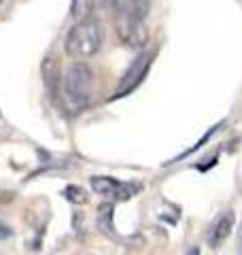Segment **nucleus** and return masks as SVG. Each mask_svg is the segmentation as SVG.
Wrapping results in <instances>:
<instances>
[{"label": "nucleus", "instance_id": "obj_1", "mask_svg": "<svg viewBox=\"0 0 242 255\" xmlns=\"http://www.w3.org/2000/svg\"><path fill=\"white\" fill-rule=\"evenodd\" d=\"M92 90H94V70L85 62H72L62 79L60 105L66 111H70V113L83 111L92 100Z\"/></svg>", "mask_w": 242, "mask_h": 255}, {"label": "nucleus", "instance_id": "obj_2", "mask_svg": "<svg viewBox=\"0 0 242 255\" xmlns=\"http://www.w3.org/2000/svg\"><path fill=\"white\" fill-rule=\"evenodd\" d=\"M102 43H104V32L100 21L90 17V19L77 21L68 30L66 41H64V49H66V53L72 60L81 62V60L94 58L102 49Z\"/></svg>", "mask_w": 242, "mask_h": 255}, {"label": "nucleus", "instance_id": "obj_3", "mask_svg": "<svg viewBox=\"0 0 242 255\" xmlns=\"http://www.w3.org/2000/svg\"><path fill=\"white\" fill-rule=\"evenodd\" d=\"M153 58H155V51H142L136 55V60L130 64V68L125 70V75L121 77V81L117 85L115 94L111 96V100H117V98H123V96H127L130 92H134L136 87H138L144 77H147L151 64H153Z\"/></svg>", "mask_w": 242, "mask_h": 255}, {"label": "nucleus", "instance_id": "obj_4", "mask_svg": "<svg viewBox=\"0 0 242 255\" xmlns=\"http://www.w3.org/2000/svg\"><path fill=\"white\" fill-rule=\"evenodd\" d=\"M115 32L119 41L132 47V49H144L149 43V28L144 19L130 17V15H115Z\"/></svg>", "mask_w": 242, "mask_h": 255}, {"label": "nucleus", "instance_id": "obj_5", "mask_svg": "<svg viewBox=\"0 0 242 255\" xmlns=\"http://www.w3.org/2000/svg\"><path fill=\"white\" fill-rule=\"evenodd\" d=\"M90 185L96 194L109 196L113 200H130L140 191L138 183H121L113 177H102V174H96L90 179Z\"/></svg>", "mask_w": 242, "mask_h": 255}, {"label": "nucleus", "instance_id": "obj_6", "mask_svg": "<svg viewBox=\"0 0 242 255\" xmlns=\"http://www.w3.org/2000/svg\"><path fill=\"white\" fill-rule=\"evenodd\" d=\"M40 73H43V83H45V90L47 96L53 100V102H60V94H62V70H60V64L53 55H47L40 64Z\"/></svg>", "mask_w": 242, "mask_h": 255}, {"label": "nucleus", "instance_id": "obj_7", "mask_svg": "<svg viewBox=\"0 0 242 255\" xmlns=\"http://www.w3.org/2000/svg\"><path fill=\"white\" fill-rule=\"evenodd\" d=\"M234 223H236V215H234V211H225L221 213L219 217H217L211 228H208V234H206V243L211 249H219V247L228 241L232 230H234Z\"/></svg>", "mask_w": 242, "mask_h": 255}, {"label": "nucleus", "instance_id": "obj_8", "mask_svg": "<svg viewBox=\"0 0 242 255\" xmlns=\"http://www.w3.org/2000/svg\"><path fill=\"white\" fill-rule=\"evenodd\" d=\"M113 213H115V204L113 202L100 204L98 213H96V223H98V230L107 238H119L115 232V223H113Z\"/></svg>", "mask_w": 242, "mask_h": 255}, {"label": "nucleus", "instance_id": "obj_9", "mask_svg": "<svg viewBox=\"0 0 242 255\" xmlns=\"http://www.w3.org/2000/svg\"><path fill=\"white\" fill-rule=\"evenodd\" d=\"M111 6H115V15H130V17L144 19L149 15L151 2H144V0H125V2H111Z\"/></svg>", "mask_w": 242, "mask_h": 255}, {"label": "nucleus", "instance_id": "obj_10", "mask_svg": "<svg viewBox=\"0 0 242 255\" xmlns=\"http://www.w3.org/2000/svg\"><path fill=\"white\" fill-rule=\"evenodd\" d=\"M223 126H225V122H221V124H217V126H213V128H211V130H208V132L204 134V136H202V138H200V140L196 142V145H193V147H189V149H185V151H183V153H179V155H176V157H172V159H170V162H166V164H174V162H181V159H185V157H189L191 153H196V151H198L200 147H204V145H206V142H208V140H211V138H213V134H217V132H219V130H221V128H223Z\"/></svg>", "mask_w": 242, "mask_h": 255}, {"label": "nucleus", "instance_id": "obj_11", "mask_svg": "<svg viewBox=\"0 0 242 255\" xmlns=\"http://www.w3.org/2000/svg\"><path fill=\"white\" fill-rule=\"evenodd\" d=\"M62 196L66 198L68 202H72V204H87V200H90L87 191L81 185H66L62 189Z\"/></svg>", "mask_w": 242, "mask_h": 255}, {"label": "nucleus", "instance_id": "obj_12", "mask_svg": "<svg viewBox=\"0 0 242 255\" xmlns=\"http://www.w3.org/2000/svg\"><path fill=\"white\" fill-rule=\"evenodd\" d=\"M70 6H72V15L77 17V21H83V19H90V17H92L90 11H92L94 2H85V0H75V2H72Z\"/></svg>", "mask_w": 242, "mask_h": 255}, {"label": "nucleus", "instance_id": "obj_13", "mask_svg": "<svg viewBox=\"0 0 242 255\" xmlns=\"http://www.w3.org/2000/svg\"><path fill=\"white\" fill-rule=\"evenodd\" d=\"M185 255H202V253H200V247H189Z\"/></svg>", "mask_w": 242, "mask_h": 255}, {"label": "nucleus", "instance_id": "obj_14", "mask_svg": "<svg viewBox=\"0 0 242 255\" xmlns=\"http://www.w3.org/2000/svg\"><path fill=\"white\" fill-rule=\"evenodd\" d=\"M238 253L242 255V226H240V236H238Z\"/></svg>", "mask_w": 242, "mask_h": 255}]
</instances>
